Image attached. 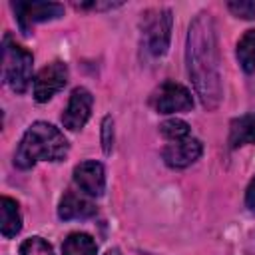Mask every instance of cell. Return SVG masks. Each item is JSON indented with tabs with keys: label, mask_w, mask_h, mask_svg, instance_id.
Segmentation results:
<instances>
[{
	"label": "cell",
	"mask_w": 255,
	"mask_h": 255,
	"mask_svg": "<svg viewBox=\"0 0 255 255\" xmlns=\"http://www.w3.org/2000/svg\"><path fill=\"white\" fill-rule=\"evenodd\" d=\"M187 72L193 82L195 94L203 108L215 110L221 102V74H219V50L213 18L201 12L193 18L187 32Z\"/></svg>",
	"instance_id": "obj_1"
},
{
	"label": "cell",
	"mask_w": 255,
	"mask_h": 255,
	"mask_svg": "<svg viewBox=\"0 0 255 255\" xmlns=\"http://www.w3.org/2000/svg\"><path fill=\"white\" fill-rule=\"evenodd\" d=\"M70 143L64 133L48 122H34L18 143L14 163L20 169H30L36 161H60L68 155Z\"/></svg>",
	"instance_id": "obj_2"
},
{
	"label": "cell",
	"mask_w": 255,
	"mask_h": 255,
	"mask_svg": "<svg viewBox=\"0 0 255 255\" xmlns=\"http://www.w3.org/2000/svg\"><path fill=\"white\" fill-rule=\"evenodd\" d=\"M32 66L34 58L32 54L18 46L10 34H4L2 40V74L4 82L14 90L16 94H24L32 82Z\"/></svg>",
	"instance_id": "obj_3"
},
{
	"label": "cell",
	"mask_w": 255,
	"mask_h": 255,
	"mask_svg": "<svg viewBox=\"0 0 255 255\" xmlns=\"http://www.w3.org/2000/svg\"><path fill=\"white\" fill-rule=\"evenodd\" d=\"M171 12L167 8H153L143 14L141 30H143V44L149 54L163 56L169 48L171 38Z\"/></svg>",
	"instance_id": "obj_4"
},
{
	"label": "cell",
	"mask_w": 255,
	"mask_h": 255,
	"mask_svg": "<svg viewBox=\"0 0 255 255\" xmlns=\"http://www.w3.org/2000/svg\"><path fill=\"white\" fill-rule=\"evenodd\" d=\"M12 8L16 12L18 26L24 34H30V28L36 22L54 20V18L64 16V6L56 4V2H38V0L22 2V0H16V2H12Z\"/></svg>",
	"instance_id": "obj_5"
},
{
	"label": "cell",
	"mask_w": 255,
	"mask_h": 255,
	"mask_svg": "<svg viewBox=\"0 0 255 255\" xmlns=\"http://www.w3.org/2000/svg\"><path fill=\"white\" fill-rule=\"evenodd\" d=\"M68 84V66L60 60L44 66L34 78V100L44 104Z\"/></svg>",
	"instance_id": "obj_6"
},
{
	"label": "cell",
	"mask_w": 255,
	"mask_h": 255,
	"mask_svg": "<svg viewBox=\"0 0 255 255\" xmlns=\"http://www.w3.org/2000/svg\"><path fill=\"white\" fill-rule=\"evenodd\" d=\"M151 106L159 114H173V112H187L193 108L191 92L175 82H163L151 98Z\"/></svg>",
	"instance_id": "obj_7"
},
{
	"label": "cell",
	"mask_w": 255,
	"mask_h": 255,
	"mask_svg": "<svg viewBox=\"0 0 255 255\" xmlns=\"http://www.w3.org/2000/svg\"><path fill=\"white\" fill-rule=\"evenodd\" d=\"M92 106H94V98L86 88H76L68 100V106L62 114V124L66 129L70 131H78L86 126V122L90 120L92 114Z\"/></svg>",
	"instance_id": "obj_8"
},
{
	"label": "cell",
	"mask_w": 255,
	"mask_h": 255,
	"mask_svg": "<svg viewBox=\"0 0 255 255\" xmlns=\"http://www.w3.org/2000/svg\"><path fill=\"white\" fill-rule=\"evenodd\" d=\"M203 151V145L199 139L195 137H185V139H179V141H169L165 147H163V161L173 167V169H183L191 163H195L199 159Z\"/></svg>",
	"instance_id": "obj_9"
},
{
	"label": "cell",
	"mask_w": 255,
	"mask_h": 255,
	"mask_svg": "<svg viewBox=\"0 0 255 255\" xmlns=\"http://www.w3.org/2000/svg\"><path fill=\"white\" fill-rule=\"evenodd\" d=\"M74 183L86 195H102L106 189V171L100 161L88 159L74 167Z\"/></svg>",
	"instance_id": "obj_10"
},
{
	"label": "cell",
	"mask_w": 255,
	"mask_h": 255,
	"mask_svg": "<svg viewBox=\"0 0 255 255\" xmlns=\"http://www.w3.org/2000/svg\"><path fill=\"white\" fill-rule=\"evenodd\" d=\"M94 213H96V205L90 199H86L84 195H78L74 191H66L60 201V207H58V215L64 221L86 219V217H92Z\"/></svg>",
	"instance_id": "obj_11"
},
{
	"label": "cell",
	"mask_w": 255,
	"mask_h": 255,
	"mask_svg": "<svg viewBox=\"0 0 255 255\" xmlns=\"http://www.w3.org/2000/svg\"><path fill=\"white\" fill-rule=\"evenodd\" d=\"M22 229V215L18 209V203L10 197H2L0 199V231L2 237L10 239L16 237Z\"/></svg>",
	"instance_id": "obj_12"
},
{
	"label": "cell",
	"mask_w": 255,
	"mask_h": 255,
	"mask_svg": "<svg viewBox=\"0 0 255 255\" xmlns=\"http://www.w3.org/2000/svg\"><path fill=\"white\" fill-rule=\"evenodd\" d=\"M247 143H255V112L235 118L229 126V145L241 147Z\"/></svg>",
	"instance_id": "obj_13"
},
{
	"label": "cell",
	"mask_w": 255,
	"mask_h": 255,
	"mask_svg": "<svg viewBox=\"0 0 255 255\" xmlns=\"http://www.w3.org/2000/svg\"><path fill=\"white\" fill-rule=\"evenodd\" d=\"M98 245L88 233H70L64 239L62 255H96Z\"/></svg>",
	"instance_id": "obj_14"
},
{
	"label": "cell",
	"mask_w": 255,
	"mask_h": 255,
	"mask_svg": "<svg viewBox=\"0 0 255 255\" xmlns=\"http://www.w3.org/2000/svg\"><path fill=\"white\" fill-rule=\"evenodd\" d=\"M237 60L243 72H255V30H247L237 42Z\"/></svg>",
	"instance_id": "obj_15"
},
{
	"label": "cell",
	"mask_w": 255,
	"mask_h": 255,
	"mask_svg": "<svg viewBox=\"0 0 255 255\" xmlns=\"http://www.w3.org/2000/svg\"><path fill=\"white\" fill-rule=\"evenodd\" d=\"M159 131H161V135H163L167 141H179V139H185V137L191 135L189 126H187L183 120H177V118L165 120V122L159 126Z\"/></svg>",
	"instance_id": "obj_16"
},
{
	"label": "cell",
	"mask_w": 255,
	"mask_h": 255,
	"mask_svg": "<svg viewBox=\"0 0 255 255\" xmlns=\"http://www.w3.org/2000/svg\"><path fill=\"white\" fill-rule=\"evenodd\" d=\"M20 255H54V251H52V245L42 237H30L22 243Z\"/></svg>",
	"instance_id": "obj_17"
},
{
	"label": "cell",
	"mask_w": 255,
	"mask_h": 255,
	"mask_svg": "<svg viewBox=\"0 0 255 255\" xmlns=\"http://www.w3.org/2000/svg\"><path fill=\"white\" fill-rule=\"evenodd\" d=\"M227 8L237 18H245V20L255 18V2H251V0H231L227 4Z\"/></svg>",
	"instance_id": "obj_18"
},
{
	"label": "cell",
	"mask_w": 255,
	"mask_h": 255,
	"mask_svg": "<svg viewBox=\"0 0 255 255\" xmlns=\"http://www.w3.org/2000/svg\"><path fill=\"white\" fill-rule=\"evenodd\" d=\"M112 145H114V120L112 116H106L102 122V147L104 153H112Z\"/></svg>",
	"instance_id": "obj_19"
},
{
	"label": "cell",
	"mask_w": 255,
	"mask_h": 255,
	"mask_svg": "<svg viewBox=\"0 0 255 255\" xmlns=\"http://www.w3.org/2000/svg\"><path fill=\"white\" fill-rule=\"evenodd\" d=\"M245 201H247V207H249L251 211H255V177L251 179V183H249V187H247Z\"/></svg>",
	"instance_id": "obj_20"
},
{
	"label": "cell",
	"mask_w": 255,
	"mask_h": 255,
	"mask_svg": "<svg viewBox=\"0 0 255 255\" xmlns=\"http://www.w3.org/2000/svg\"><path fill=\"white\" fill-rule=\"evenodd\" d=\"M106 255H122V253H120V251H118V249H110V251H108V253H106Z\"/></svg>",
	"instance_id": "obj_21"
}]
</instances>
